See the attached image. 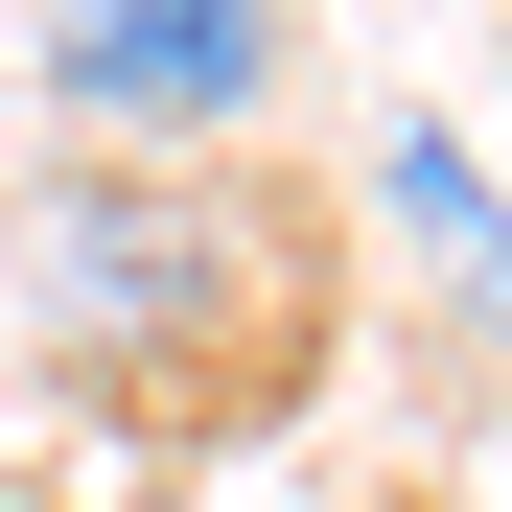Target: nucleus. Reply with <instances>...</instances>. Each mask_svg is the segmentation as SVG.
<instances>
[{"label":"nucleus","instance_id":"f257e3e1","mask_svg":"<svg viewBox=\"0 0 512 512\" xmlns=\"http://www.w3.org/2000/svg\"><path fill=\"white\" fill-rule=\"evenodd\" d=\"M256 94H280L256 0H70L47 24V117H94V140H233Z\"/></svg>","mask_w":512,"mask_h":512},{"label":"nucleus","instance_id":"f03ea898","mask_svg":"<svg viewBox=\"0 0 512 512\" xmlns=\"http://www.w3.org/2000/svg\"><path fill=\"white\" fill-rule=\"evenodd\" d=\"M396 233L443 256V280H512V233H489V187H466V140H396Z\"/></svg>","mask_w":512,"mask_h":512}]
</instances>
